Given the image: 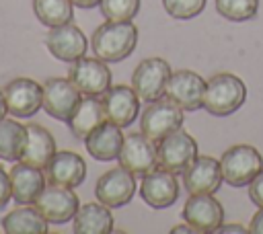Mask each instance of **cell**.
<instances>
[{
    "label": "cell",
    "instance_id": "1",
    "mask_svg": "<svg viewBox=\"0 0 263 234\" xmlns=\"http://www.w3.org/2000/svg\"><path fill=\"white\" fill-rule=\"evenodd\" d=\"M138 29L132 21H107L97 27L90 47L97 57L109 62H121L136 49Z\"/></svg>",
    "mask_w": 263,
    "mask_h": 234
},
{
    "label": "cell",
    "instance_id": "2",
    "mask_svg": "<svg viewBox=\"0 0 263 234\" xmlns=\"http://www.w3.org/2000/svg\"><path fill=\"white\" fill-rule=\"evenodd\" d=\"M245 99H247L245 82L230 72H220L212 76L205 84L203 109L216 117H226L232 115L236 109H240Z\"/></svg>",
    "mask_w": 263,
    "mask_h": 234
},
{
    "label": "cell",
    "instance_id": "3",
    "mask_svg": "<svg viewBox=\"0 0 263 234\" xmlns=\"http://www.w3.org/2000/svg\"><path fill=\"white\" fill-rule=\"evenodd\" d=\"M220 168L224 183L230 187H245L263 170V156L255 146L236 144L222 154Z\"/></svg>",
    "mask_w": 263,
    "mask_h": 234
},
{
    "label": "cell",
    "instance_id": "4",
    "mask_svg": "<svg viewBox=\"0 0 263 234\" xmlns=\"http://www.w3.org/2000/svg\"><path fill=\"white\" fill-rule=\"evenodd\" d=\"M197 158V142L185 129H175L164 135L156 146V164L173 174H183L185 168Z\"/></svg>",
    "mask_w": 263,
    "mask_h": 234
},
{
    "label": "cell",
    "instance_id": "5",
    "mask_svg": "<svg viewBox=\"0 0 263 234\" xmlns=\"http://www.w3.org/2000/svg\"><path fill=\"white\" fill-rule=\"evenodd\" d=\"M183 125V109L168 99H156L146 105L140 117V131L150 140L160 142Z\"/></svg>",
    "mask_w": 263,
    "mask_h": 234
},
{
    "label": "cell",
    "instance_id": "6",
    "mask_svg": "<svg viewBox=\"0 0 263 234\" xmlns=\"http://www.w3.org/2000/svg\"><path fill=\"white\" fill-rule=\"evenodd\" d=\"M171 66L162 57H146L142 60L132 76V88L140 96V101L152 103L164 94V86L171 76Z\"/></svg>",
    "mask_w": 263,
    "mask_h": 234
},
{
    "label": "cell",
    "instance_id": "7",
    "mask_svg": "<svg viewBox=\"0 0 263 234\" xmlns=\"http://www.w3.org/2000/svg\"><path fill=\"white\" fill-rule=\"evenodd\" d=\"M68 78L86 96H101L111 88V70L101 57H80L72 62Z\"/></svg>",
    "mask_w": 263,
    "mask_h": 234
},
{
    "label": "cell",
    "instance_id": "8",
    "mask_svg": "<svg viewBox=\"0 0 263 234\" xmlns=\"http://www.w3.org/2000/svg\"><path fill=\"white\" fill-rule=\"evenodd\" d=\"M82 101V92L70 78H47L43 82V109L47 115L70 121Z\"/></svg>",
    "mask_w": 263,
    "mask_h": 234
},
{
    "label": "cell",
    "instance_id": "9",
    "mask_svg": "<svg viewBox=\"0 0 263 234\" xmlns=\"http://www.w3.org/2000/svg\"><path fill=\"white\" fill-rule=\"evenodd\" d=\"M183 220L193 228L195 234L216 232L224 222L222 203L214 197V193H195L191 195L181 211Z\"/></svg>",
    "mask_w": 263,
    "mask_h": 234
},
{
    "label": "cell",
    "instance_id": "10",
    "mask_svg": "<svg viewBox=\"0 0 263 234\" xmlns=\"http://www.w3.org/2000/svg\"><path fill=\"white\" fill-rule=\"evenodd\" d=\"M33 205L49 224L70 222L80 207L78 195L72 191V187H62V185H45V189L41 191V195L35 199Z\"/></svg>",
    "mask_w": 263,
    "mask_h": 234
},
{
    "label": "cell",
    "instance_id": "11",
    "mask_svg": "<svg viewBox=\"0 0 263 234\" xmlns=\"http://www.w3.org/2000/svg\"><path fill=\"white\" fill-rule=\"evenodd\" d=\"M205 80L193 70H179L168 76L164 86V96L179 105L183 111H197L203 107L205 94Z\"/></svg>",
    "mask_w": 263,
    "mask_h": 234
},
{
    "label": "cell",
    "instance_id": "12",
    "mask_svg": "<svg viewBox=\"0 0 263 234\" xmlns=\"http://www.w3.org/2000/svg\"><path fill=\"white\" fill-rule=\"evenodd\" d=\"M117 160H119V166H123L132 174L144 177L158 166L156 164V144L142 131L129 133L123 140Z\"/></svg>",
    "mask_w": 263,
    "mask_h": 234
},
{
    "label": "cell",
    "instance_id": "13",
    "mask_svg": "<svg viewBox=\"0 0 263 234\" xmlns=\"http://www.w3.org/2000/svg\"><path fill=\"white\" fill-rule=\"evenodd\" d=\"M6 111L14 117H31L43 107V86L31 78H14L4 86Z\"/></svg>",
    "mask_w": 263,
    "mask_h": 234
},
{
    "label": "cell",
    "instance_id": "14",
    "mask_svg": "<svg viewBox=\"0 0 263 234\" xmlns=\"http://www.w3.org/2000/svg\"><path fill=\"white\" fill-rule=\"evenodd\" d=\"M134 193H136V179L123 166L103 172L95 187L97 199L107 207H121L129 203Z\"/></svg>",
    "mask_w": 263,
    "mask_h": 234
},
{
    "label": "cell",
    "instance_id": "15",
    "mask_svg": "<svg viewBox=\"0 0 263 234\" xmlns=\"http://www.w3.org/2000/svg\"><path fill=\"white\" fill-rule=\"evenodd\" d=\"M45 45L53 57H58L62 62H70V64L80 60L88 49V41H86L84 33L74 23L51 27L45 37Z\"/></svg>",
    "mask_w": 263,
    "mask_h": 234
},
{
    "label": "cell",
    "instance_id": "16",
    "mask_svg": "<svg viewBox=\"0 0 263 234\" xmlns=\"http://www.w3.org/2000/svg\"><path fill=\"white\" fill-rule=\"evenodd\" d=\"M140 197L154 209L171 207L179 197V183L173 172L154 168L142 177Z\"/></svg>",
    "mask_w": 263,
    "mask_h": 234
},
{
    "label": "cell",
    "instance_id": "17",
    "mask_svg": "<svg viewBox=\"0 0 263 234\" xmlns=\"http://www.w3.org/2000/svg\"><path fill=\"white\" fill-rule=\"evenodd\" d=\"M103 107H105V113H107V121H111L119 127H127L138 117L140 96L136 94L134 88L117 84V86H111L103 94Z\"/></svg>",
    "mask_w": 263,
    "mask_h": 234
},
{
    "label": "cell",
    "instance_id": "18",
    "mask_svg": "<svg viewBox=\"0 0 263 234\" xmlns=\"http://www.w3.org/2000/svg\"><path fill=\"white\" fill-rule=\"evenodd\" d=\"M220 160L214 156H197L183 172V185L189 195L195 193H214L222 185Z\"/></svg>",
    "mask_w": 263,
    "mask_h": 234
},
{
    "label": "cell",
    "instance_id": "19",
    "mask_svg": "<svg viewBox=\"0 0 263 234\" xmlns=\"http://www.w3.org/2000/svg\"><path fill=\"white\" fill-rule=\"evenodd\" d=\"M86 177V162L80 154L70 150H60L51 158V162L45 168V179L49 185H62V187H78Z\"/></svg>",
    "mask_w": 263,
    "mask_h": 234
},
{
    "label": "cell",
    "instance_id": "20",
    "mask_svg": "<svg viewBox=\"0 0 263 234\" xmlns=\"http://www.w3.org/2000/svg\"><path fill=\"white\" fill-rule=\"evenodd\" d=\"M10 187H12V199L18 205H27V203H35V199L41 195V191L45 189V174L41 168L31 166L27 162H18L10 168Z\"/></svg>",
    "mask_w": 263,
    "mask_h": 234
},
{
    "label": "cell",
    "instance_id": "21",
    "mask_svg": "<svg viewBox=\"0 0 263 234\" xmlns=\"http://www.w3.org/2000/svg\"><path fill=\"white\" fill-rule=\"evenodd\" d=\"M55 152L58 150H55V140H53L51 131L39 123H29L27 125V146H25L21 160L45 170L47 164L51 162V158L55 156Z\"/></svg>",
    "mask_w": 263,
    "mask_h": 234
},
{
    "label": "cell",
    "instance_id": "22",
    "mask_svg": "<svg viewBox=\"0 0 263 234\" xmlns=\"http://www.w3.org/2000/svg\"><path fill=\"white\" fill-rule=\"evenodd\" d=\"M123 131L119 125L111 123V121H105L101 127H97L86 140H84V146H86V152L99 160V162H109V160H115L119 156V150L123 146Z\"/></svg>",
    "mask_w": 263,
    "mask_h": 234
},
{
    "label": "cell",
    "instance_id": "23",
    "mask_svg": "<svg viewBox=\"0 0 263 234\" xmlns=\"http://www.w3.org/2000/svg\"><path fill=\"white\" fill-rule=\"evenodd\" d=\"M105 121H107V113H105V107H103V99H99V96H84L80 101L76 113L68 121V125H70V131L74 133V138L84 142Z\"/></svg>",
    "mask_w": 263,
    "mask_h": 234
},
{
    "label": "cell",
    "instance_id": "24",
    "mask_svg": "<svg viewBox=\"0 0 263 234\" xmlns=\"http://www.w3.org/2000/svg\"><path fill=\"white\" fill-rule=\"evenodd\" d=\"M72 230L76 234H109L113 232V216L107 205L99 203H84L78 207L76 216L72 218Z\"/></svg>",
    "mask_w": 263,
    "mask_h": 234
},
{
    "label": "cell",
    "instance_id": "25",
    "mask_svg": "<svg viewBox=\"0 0 263 234\" xmlns=\"http://www.w3.org/2000/svg\"><path fill=\"white\" fill-rule=\"evenodd\" d=\"M2 230L6 234H43L47 232V220L39 213V209L29 203L25 207H16L2 218Z\"/></svg>",
    "mask_w": 263,
    "mask_h": 234
},
{
    "label": "cell",
    "instance_id": "26",
    "mask_svg": "<svg viewBox=\"0 0 263 234\" xmlns=\"http://www.w3.org/2000/svg\"><path fill=\"white\" fill-rule=\"evenodd\" d=\"M27 146V125L14 119H0V158L8 162L21 160Z\"/></svg>",
    "mask_w": 263,
    "mask_h": 234
},
{
    "label": "cell",
    "instance_id": "27",
    "mask_svg": "<svg viewBox=\"0 0 263 234\" xmlns=\"http://www.w3.org/2000/svg\"><path fill=\"white\" fill-rule=\"evenodd\" d=\"M35 16L45 27H60L72 23L74 18V4L72 0H33Z\"/></svg>",
    "mask_w": 263,
    "mask_h": 234
},
{
    "label": "cell",
    "instance_id": "28",
    "mask_svg": "<svg viewBox=\"0 0 263 234\" xmlns=\"http://www.w3.org/2000/svg\"><path fill=\"white\" fill-rule=\"evenodd\" d=\"M216 10L228 21L242 23L257 16L259 0H216Z\"/></svg>",
    "mask_w": 263,
    "mask_h": 234
},
{
    "label": "cell",
    "instance_id": "29",
    "mask_svg": "<svg viewBox=\"0 0 263 234\" xmlns=\"http://www.w3.org/2000/svg\"><path fill=\"white\" fill-rule=\"evenodd\" d=\"M142 0H101V14L107 21H132L140 10Z\"/></svg>",
    "mask_w": 263,
    "mask_h": 234
},
{
    "label": "cell",
    "instance_id": "30",
    "mask_svg": "<svg viewBox=\"0 0 263 234\" xmlns=\"http://www.w3.org/2000/svg\"><path fill=\"white\" fill-rule=\"evenodd\" d=\"M205 2L208 0H162V6L173 18L187 21L197 16L205 8Z\"/></svg>",
    "mask_w": 263,
    "mask_h": 234
},
{
    "label": "cell",
    "instance_id": "31",
    "mask_svg": "<svg viewBox=\"0 0 263 234\" xmlns=\"http://www.w3.org/2000/svg\"><path fill=\"white\" fill-rule=\"evenodd\" d=\"M249 197L257 207H263V170L249 183Z\"/></svg>",
    "mask_w": 263,
    "mask_h": 234
},
{
    "label": "cell",
    "instance_id": "32",
    "mask_svg": "<svg viewBox=\"0 0 263 234\" xmlns=\"http://www.w3.org/2000/svg\"><path fill=\"white\" fill-rule=\"evenodd\" d=\"M12 199V187H10V174L0 166V209L6 207V203Z\"/></svg>",
    "mask_w": 263,
    "mask_h": 234
},
{
    "label": "cell",
    "instance_id": "33",
    "mask_svg": "<svg viewBox=\"0 0 263 234\" xmlns=\"http://www.w3.org/2000/svg\"><path fill=\"white\" fill-rule=\"evenodd\" d=\"M249 232H253V234H263V207H259V211L251 218Z\"/></svg>",
    "mask_w": 263,
    "mask_h": 234
},
{
    "label": "cell",
    "instance_id": "34",
    "mask_svg": "<svg viewBox=\"0 0 263 234\" xmlns=\"http://www.w3.org/2000/svg\"><path fill=\"white\" fill-rule=\"evenodd\" d=\"M216 232H232V234H240V232H249L247 228H242L240 224H220V228Z\"/></svg>",
    "mask_w": 263,
    "mask_h": 234
},
{
    "label": "cell",
    "instance_id": "35",
    "mask_svg": "<svg viewBox=\"0 0 263 234\" xmlns=\"http://www.w3.org/2000/svg\"><path fill=\"white\" fill-rule=\"evenodd\" d=\"M72 4L78 8H92V6H99L101 0H72Z\"/></svg>",
    "mask_w": 263,
    "mask_h": 234
},
{
    "label": "cell",
    "instance_id": "36",
    "mask_svg": "<svg viewBox=\"0 0 263 234\" xmlns=\"http://www.w3.org/2000/svg\"><path fill=\"white\" fill-rule=\"evenodd\" d=\"M171 232H173V234H179V232H187V234H191L193 228H191L189 224H185V226H175V228H171Z\"/></svg>",
    "mask_w": 263,
    "mask_h": 234
},
{
    "label": "cell",
    "instance_id": "37",
    "mask_svg": "<svg viewBox=\"0 0 263 234\" xmlns=\"http://www.w3.org/2000/svg\"><path fill=\"white\" fill-rule=\"evenodd\" d=\"M4 113H8V111H6V101H4V90H0V119L4 117Z\"/></svg>",
    "mask_w": 263,
    "mask_h": 234
}]
</instances>
